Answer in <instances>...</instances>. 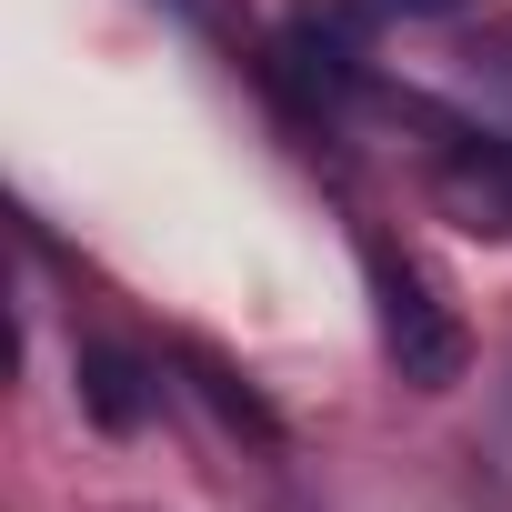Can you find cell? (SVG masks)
Masks as SVG:
<instances>
[{"label":"cell","mask_w":512,"mask_h":512,"mask_svg":"<svg viewBox=\"0 0 512 512\" xmlns=\"http://www.w3.org/2000/svg\"><path fill=\"white\" fill-rule=\"evenodd\" d=\"M81 402H91L101 432H141V412H151V372H141L131 352L91 342V352H81Z\"/></svg>","instance_id":"cell-2"},{"label":"cell","mask_w":512,"mask_h":512,"mask_svg":"<svg viewBox=\"0 0 512 512\" xmlns=\"http://www.w3.org/2000/svg\"><path fill=\"white\" fill-rule=\"evenodd\" d=\"M372 302H382V352L402 362V382H422V392L462 382L472 342H462L452 302H442V292H432L422 272H402V262H372Z\"/></svg>","instance_id":"cell-1"},{"label":"cell","mask_w":512,"mask_h":512,"mask_svg":"<svg viewBox=\"0 0 512 512\" xmlns=\"http://www.w3.org/2000/svg\"><path fill=\"white\" fill-rule=\"evenodd\" d=\"M191 372H201V392H211V412H221V422H241L251 442H272V432H282V422L262 412V392H251V382H231V372H221L211 352H191Z\"/></svg>","instance_id":"cell-3"},{"label":"cell","mask_w":512,"mask_h":512,"mask_svg":"<svg viewBox=\"0 0 512 512\" xmlns=\"http://www.w3.org/2000/svg\"><path fill=\"white\" fill-rule=\"evenodd\" d=\"M362 11H402V21H452V11H472V0H362Z\"/></svg>","instance_id":"cell-4"}]
</instances>
